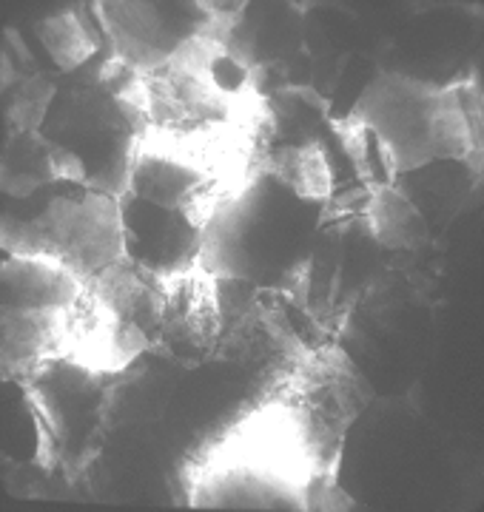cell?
I'll list each match as a JSON object with an SVG mask.
<instances>
[{
	"mask_svg": "<svg viewBox=\"0 0 484 512\" xmlns=\"http://www.w3.org/2000/svg\"><path fill=\"white\" fill-rule=\"evenodd\" d=\"M57 92H60V86H57L55 80H49L43 72L20 80L18 86H15V97L6 106L9 134L40 131L43 123H46V117H49V109L55 103Z\"/></svg>",
	"mask_w": 484,
	"mask_h": 512,
	"instance_id": "18",
	"label": "cell"
},
{
	"mask_svg": "<svg viewBox=\"0 0 484 512\" xmlns=\"http://www.w3.org/2000/svg\"><path fill=\"white\" fill-rule=\"evenodd\" d=\"M38 40L49 52V57L55 60L60 72H75L97 55V37L86 29L80 12L75 9H66L60 15L40 20Z\"/></svg>",
	"mask_w": 484,
	"mask_h": 512,
	"instance_id": "17",
	"label": "cell"
},
{
	"mask_svg": "<svg viewBox=\"0 0 484 512\" xmlns=\"http://www.w3.org/2000/svg\"><path fill=\"white\" fill-rule=\"evenodd\" d=\"M86 288L129 328L140 330L157 353L160 322H163V276L151 274L129 256L106 265L86 279Z\"/></svg>",
	"mask_w": 484,
	"mask_h": 512,
	"instance_id": "11",
	"label": "cell"
},
{
	"mask_svg": "<svg viewBox=\"0 0 484 512\" xmlns=\"http://www.w3.org/2000/svg\"><path fill=\"white\" fill-rule=\"evenodd\" d=\"M32 214L3 211L0 245L3 254L49 256L89 279L123 256V222L120 200L97 194L86 185L66 183L29 208Z\"/></svg>",
	"mask_w": 484,
	"mask_h": 512,
	"instance_id": "4",
	"label": "cell"
},
{
	"mask_svg": "<svg viewBox=\"0 0 484 512\" xmlns=\"http://www.w3.org/2000/svg\"><path fill=\"white\" fill-rule=\"evenodd\" d=\"M103 35L112 43V55L126 66L149 74L166 66L191 37L211 26L205 3H140L112 0L92 3Z\"/></svg>",
	"mask_w": 484,
	"mask_h": 512,
	"instance_id": "6",
	"label": "cell"
},
{
	"mask_svg": "<svg viewBox=\"0 0 484 512\" xmlns=\"http://www.w3.org/2000/svg\"><path fill=\"white\" fill-rule=\"evenodd\" d=\"M223 336V311L217 296V276L194 265L183 274L163 279V322L157 353L197 367L214 359Z\"/></svg>",
	"mask_w": 484,
	"mask_h": 512,
	"instance_id": "7",
	"label": "cell"
},
{
	"mask_svg": "<svg viewBox=\"0 0 484 512\" xmlns=\"http://www.w3.org/2000/svg\"><path fill=\"white\" fill-rule=\"evenodd\" d=\"M203 183H208V177L191 168L186 160L151 143H140L131 165L129 194L163 208H183L188 197Z\"/></svg>",
	"mask_w": 484,
	"mask_h": 512,
	"instance_id": "13",
	"label": "cell"
},
{
	"mask_svg": "<svg viewBox=\"0 0 484 512\" xmlns=\"http://www.w3.org/2000/svg\"><path fill=\"white\" fill-rule=\"evenodd\" d=\"M265 168L288 185L297 197L311 202H331L334 197V165L317 140L274 143Z\"/></svg>",
	"mask_w": 484,
	"mask_h": 512,
	"instance_id": "15",
	"label": "cell"
},
{
	"mask_svg": "<svg viewBox=\"0 0 484 512\" xmlns=\"http://www.w3.org/2000/svg\"><path fill=\"white\" fill-rule=\"evenodd\" d=\"M123 379L126 373H97L60 356L18 382L35 419V461L46 473L63 470V476L75 484L89 470L103 450L112 402Z\"/></svg>",
	"mask_w": 484,
	"mask_h": 512,
	"instance_id": "3",
	"label": "cell"
},
{
	"mask_svg": "<svg viewBox=\"0 0 484 512\" xmlns=\"http://www.w3.org/2000/svg\"><path fill=\"white\" fill-rule=\"evenodd\" d=\"M52 183H57L52 143L40 131L9 134L0 160L3 194L15 200H29Z\"/></svg>",
	"mask_w": 484,
	"mask_h": 512,
	"instance_id": "16",
	"label": "cell"
},
{
	"mask_svg": "<svg viewBox=\"0 0 484 512\" xmlns=\"http://www.w3.org/2000/svg\"><path fill=\"white\" fill-rule=\"evenodd\" d=\"M86 279L49 256L6 254L0 265V308H69Z\"/></svg>",
	"mask_w": 484,
	"mask_h": 512,
	"instance_id": "12",
	"label": "cell"
},
{
	"mask_svg": "<svg viewBox=\"0 0 484 512\" xmlns=\"http://www.w3.org/2000/svg\"><path fill=\"white\" fill-rule=\"evenodd\" d=\"M368 234L388 251H416L430 237L428 220L396 183L376 185L368 197Z\"/></svg>",
	"mask_w": 484,
	"mask_h": 512,
	"instance_id": "14",
	"label": "cell"
},
{
	"mask_svg": "<svg viewBox=\"0 0 484 512\" xmlns=\"http://www.w3.org/2000/svg\"><path fill=\"white\" fill-rule=\"evenodd\" d=\"M146 128L143 111L100 89L89 77L60 86L40 134L75 154L92 191L120 200L129 194L131 165Z\"/></svg>",
	"mask_w": 484,
	"mask_h": 512,
	"instance_id": "5",
	"label": "cell"
},
{
	"mask_svg": "<svg viewBox=\"0 0 484 512\" xmlns=\"http://www.w3.org/2000/svg\"><path fill=\"white\" fill-rule=\"evenodd\" d=\"M69 308H0L3 382H23L40 365L66 356Z\"/></svg>",
	"mask_w": 484,
	"mask_h": 512,
	"instance_id": "10",
	"label": "cell"
},
{
	"mask_svg": "<svg viewBox=\"0 0 484 512\" xmlns=\"http://www.w3.org/2000/svg\"><path fill=\"white\" fill-rule=\"evenodd\" d=\"M257 285L237 279V276H217V296H220V311H223V328L231 325L234 319H240L242 313H248L260 302Z\"/></svg>",
	"mask_w": 484,
	"mask_h": 512,
	"instance_id": "19",
	"label": "cell"
},
{
	"mask_svg": "<svg viewBox=\"0 0 484 512\" xmlns=\"http://www.w3.org/2000/svg\"><path fill=\"white\" fill-rule=\"evenodd\" d=\"M371 131L391 180L430 163L473 165L482 174V89L476 80L433 86L408 74L373 77L345 120Z\"/></svg>",
	"mask_w": 484,
	"mask_h": 512,
	"instance_id": "2",
	"label": "cell"
},
{
	"mask_svg": "<svg viewBox=\"0 0 484 512\" xmlns=\"http://www.w3.org/2000/svg\"><path fill=\"white\" fill-rule=\"evenodd\" d=\"M123 256L157 276L183 274L200 265L203 228H197L180 208H163L134 194L120 197Z\"/></svg>",
	"mask_w": 484,
	"mask_h": 512,
	"instance_id": "8",
	"label": "cell"
},
{
	"mask_svg": "<svg viewBox=\"0 0 484 512\" xmlns=\"http://www.w3.org/2000/svg\"><path fill=\"white\" fill-rule=\"evenodd\" d=\"M325 208L328 202L302 200L265 168L205 228L200 265L305 305Z\"/></svg>",
	"mask_w": 484,
	"mask_h": 512,
	"instance_id": "1",
	"label": "cell"
},
{
	"mask_svg": "<svg viewBox=\"0 0 484 512\" xmlns=\"http://www.w3.org/2000/svg\"><path fill=\"white\" fill-rule=\"evenodd\" d=\"M151 350V342L140 330L129 328L114 316L86 285L69 305V342L66 359L97 373H129V367Z\"/></svg>",
	"mask_w": 484,
	"mask_h": 512,
	"instance_id": "9",
	"label": "cell"
}]
</instances>
